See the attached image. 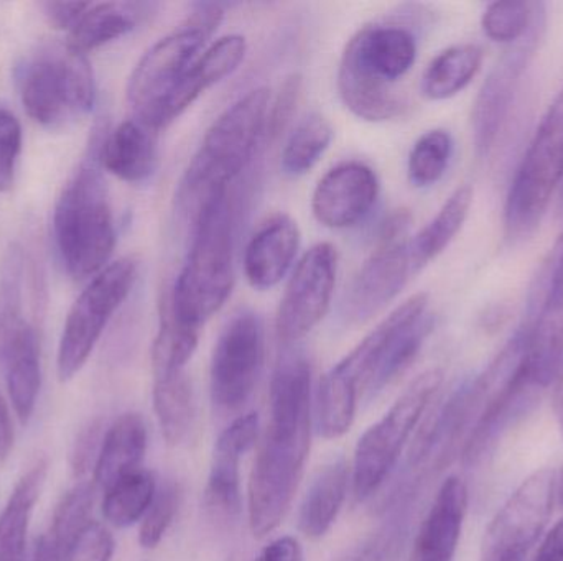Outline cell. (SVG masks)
<instances>
[{
	"instance_id": "10",
	"label": "cell",
	"mask_w": 563,
	"mask_h": 561,
	"mask_svg": "<svg viewBox=\"0 0 563 561\" xmlns=\"http://www.w3.org/2000/svg\"><path fill=\"white\" fill-rule=\"evenodd\" d=\"M139 276V260L128 256L109 263L92 277L69 308L56 355V374L69 382L88 362L114 313L131 295Z\"/></svg>"
},
{
	"instance_id": "2",
	"label": "cell",
	"mask_w": 563,
	"mask_h": 561,
	"mask_svg": "<svg viewBox=\"0 0 563 561\" xmlns=\"http://www.w3.org/2000/svg\"><path fill=\"white\" fill-rule=\"evenodd\" d=\"M191 221L190 250L164 306L180 325L201 332L233 292L238 227L233 187L211 197Z\"/></svg>"
},
{
	"instance_id": "37",
	"label": "cell",
	"mask_w": 563,
	"mask_h": 561,
	"mask_svg": "<svg viewBox=\"0 0 563 561\" xmlns=\"http://www.w3.org/2000/svg\"><path fill=\"white\" fill-rule=\"evenodd\" d=\"M538 2H493L482 16L485 35L503 45H515L531 29L538 13Z\"/></svg>"
},
{
	"instance_id": "14",
	"label": "cell",
	"mask_w": 563,
	"mask_h": 561,
	"mask_svg": "<svg viewBox=\"0 0 563 561\" xmlns=\"http://www.w3.org/2000/svg\"><path fill=\"white\" fill-rule=\"evenodd\" d=\"M532 295L525 326V369L532 385L544 389L558 379L563 364V234Z\"/></svg>"
},
{
	"instance_id": "7",
	"label": "cell",
	"mask_w": 563,
	"mask_h": 561,
	"mask_svg": "<svg viewBox=\"0 0 563 561\" xmlns=\"http://www.w3.org/2000/svg\"><path fill=\"white\" fill-rule=\"evenodd\" d=\"M15 76L26 114L43 127H66L95 108L91 61L68 40L36 45L16 66Z\"/></svg>"
},
{
	"instance_id": "23",
	"label": "cell",
	"mask_w": 563,
	"mask_h": 561,
	"mask_svg": "<svg viewBox=\"0 0 563 561\" xmlns=\"http://www.w3.org/2000/svg\"><path fill=\"white\" fill-rule=\"evenodd\" d=\"M147 451V427L134 412L121 415L102 437L95 464V484L104 493L122 478L142 470Z\"/></svg>"
},
{
	"instance_id": "15",
	"label": "cell",
	"mask_w": 563,
	"mask_h": 561,
	"mask_svg": "<svg viewBox=\"0 0 563 561\" xmlns=\"http://www.w3.org/2000/svg\"><path fill=\"white\" fill-rule=\"evenodd\" d=\"M336 272L338 254L330 243L310 247L298 260L277 310V336L284 345L300 341L327 316Z\"/></svg>"
},
{
	"instance_id": "30",
	"label": "cell",
	"mask_w": 563,
	"mask_h": 561,
	"mask_svg": "<svg viewBox=\"0 0 563 561\" xmlns=\"http://www.w3.org/2000/svg\"><path fill=\"white\" fill-rule=\"evenodd\" d=\"M435 326V318L426 310L413 313L394 333L380 355L379 362L366 385V397L373 399L409 369Z\"/></svg>"
},
{
	"instance_id": "24",
	"label": "cell",
	"mask_w": 563,
	"mask_h": 561,
	"mask_svg": "<svg viewBox=\"0 0 563 561\" xmlns=\"http://www.w3.org/2000/svg\"><path fill=\"white\" fill-rule=\"evenodd\" d=\"M96 486L76 484L65 494L53 513L48 530L36 540L32 561H69L86 527L92 523Z\"/></svg>"
},
{
	"instance_id": "12",
	"label": "cell",
	"mask_w": 563,
	"mask_h": 561,
	"mask_svg": "<svg viewBox=\"0 0 563 561\" xmlns=\"http://www.w3.org/2000/svg\"><path fill=\"white\" fill-rule=\"evenodd\" d=\"M545 7L539 3L529 32L509 45L486 76L472 111L473 142L479 158L488 157L505 128L526 69L544 38Z\"/></svg>"
},
{
	"instance_id": "49",
	"label": "cell",
	"mask_w": 563,
	"mask_h": 561,
	"mask_svg": "<svg viewBox=\"0 0 563 561\" xmlns=\"http://www.w3.org/2000/svg\"><path fill=\"white\" fill-rule=\"evenodd\" d=\"M561 197H562V206H563V184H562V188H561Z\"/></svg>"
},
{
	"instance_id": "20",
	"label": "cell",
	"mask_w": 563,
	"mask_h": 561,
	"mask_svg": "<svg viewBox=\"0 0 563 561\" xmlns=\"http://www.w3.org/2000/svg\"><path fill=\"white\" fill-rule=\"evenodd\" d=\"M300 249V229L287 214H276L261 224L244 250V273L257 290L279 285Z\"/></svg>"
},
{
	"instance_id": "11",
	"label": "cell",
	"mask_w": 563,
	"mask_h": 561,
	"mask_svg": "<svg viewBox=\"0 0 563 561\" xmlns=\"http://www.w3.org/2000/svg\"><path fill=\"white\" fill-rule=\"evenodd\" d=\"M558 473L542 468L526 478L496 513L483 537L479 561H526L551 523Z\"/></svg>"
},
{
	"instance_id": "3",
	"label": "cell",
	"mask_w": 563,
	"mask_h": 561,
	"mask_svg": "<svg viewBox=\"0 0 563 561\" xmlns=\"http://www.w3.org/2000/svg\"><path fill=\"white\" fill-rule=\"evenodd\" d=\"M271 89H253L238 99L211 124L181 177L177 204L194 220L201 206L220 191L233 187L257 147L264 142Z\"/></svg>"
},
{
	"instance_id": "35",
	"label": "cell",
	"mask_w": 563,
	"mask_h": 561,
	"mask_svg": "<svg viewBox=\"0 0 563 561\" xmlns=\"http://www.w3.org/2000/svg\"><path fill=\"white\" fill-rule=\"evenodd\" d=\"M333 141V127L321 114L301 119L285 141L280 155V170L285 177L307 175L323 157Z\"/></svg>"
},
{
	"instance_id": "29",
	"label": "cell",
	"mask_w": 563,
	"mask_h": 561,
	"mask_svg": "<svg viewBox=\"0 0 563 561\" xmlns=\"http://www.w3.org/2000/svg\"><path fill=\"white\" fill-rule=\"evenodd\" d=\"M417 493V481L399 487L389 506H386V519L341 561H396L409 536L410 516Z\"/></svg>"
},
{
	"instance_id": "34",
	"label": "cell",
	"mask_w": 563,
	"mask_h": 561,
	"mask_svg": "<svg viewBox=\"0 0 563 561\" xmlns=\"http://www.w3.org/2000/svg\"><path fill=\"white\" fill-rule=\"evenodd\" d=\"M157 480L151 471L139 470L104 491L102 516L118 529H128L144 519L157 493Z\"/></svg>"
},
{
	"instance_id": "28",
	"label": "cell",
	"mask_w": 563,
	"mask_h": 561,
	"mask_svg": "<svg viewBox=\"0 0 563 561\" xmlns=\"http://www.w3.org/2000/svg\"><path fill=\"white\" fill-rule=\"evenodd\" d=\"M45 478L46 463L40 461L13 487L0 514V561H25L30 523Z\"/></svg>"
},
{
	"instance_id": "47",
	"label": "cell",
	"mask_w": 563,
	"mask_h": 561,
	"mask_svg": "<svg viewBox=\"0 0 563 561\" xmlns=\"http://www.w3.org/2000/svg\"><path fill=\"white\" fill-rule=\"evenodd\" d=\"M555 382H558V384H555L554 411L563 440V364Z\"/></svg>"
},
{
	"instance_id": "27",
	"label": "cell",
	"mask_w": 563,
	"mask_h": 561,
	"mask_svg": "<svg viewBox=\"0 0 563 561\" xmlns=\"http://www.w3.org/2000/svg\"><path fill=\"white\" fill-rule=\"evenodd\" d=\"M154 411L165 441L172 447L184 444L197 415L195 392L187 369L154 371Z\"/></svg>"
},
{
	"instance_id": "21",
	"label": "cell",
	"mask_w": 563,
	"mask_h": 561,
	"mask_svg": "<svg viewBox=\"0 0 563 561\" xmlns=\"http://www.w3.org/2000/svg\"><path fill=\"white\" fill-rule=\"evenodd\" d=\"M468 509V490L460 478L450 476L440 487L420 526L413 561H453Z\"/></svg>"
},
{
	"instance_id": "32",
	"label": "cell",
	"mask_w": 563,
	"mask_h": 561,
	"mask_svg": "<svg viewBox=\"0 0 563 561\" xmlns=\"http://www.w3.org/2000/svg\"><path fill=\"white\" fill-rule=\"evenodd\" d=\"M483 65V49L473 43L450 46L435 56L423 71V96L430 101H445L462 92Z\"/></svg>"
},
{
	"instance_id": "18",
	"label": "cell",
	"mask_w": 563,
	"mask_h": 561,
	"mask_svg": "<svg viewBox=\"0 0 563 561\" xmlns=\"http://www.w3.org/2000/svg\"><path fill=\"white\" fill-rule=\"evenodd\" d=\"M0 364L20 424H29L42 388V362L36 329L23 310L0 312Z\"/></svg>"
},
{
	"instance_id": "22",
	"label": "cell",
	"mask_w": 563,
	"mask_h": 561,
	"mask_svg": "<svg viewBox=\"0 0 563 561\" xmlns=\"http://www.w3.org/2000/svg\"><path fill=\"white\" fill-rule=\"evenodd\" d=\"M96 152L102 170L125 183H144L157 168V132L128 119L102 138Z\"/></svg>"
},
{
	"instance_id": "19",
	"label": "cell",
	"mask_w": 563,
	"mask_h": 561,
	"mask_svg": "<svg viewBox=\"0 0 563 561\" xmlns=\"http://www.w3.org/2000/svg\"><path fill=\"white\" fill-rule=\"evenodd\" d=\"M260 437V415H241L214 445L205 503L214 516L233 519L241 510L240 464Z\"/></svg>"
},
{
	"instance_id": "8",
	"label": "cell",
	"mask_w": 563,
	"mask_h": 561,
	"mask_svg": "<svg viewBox=\"0 0 563 561\" xmlns=\"http://www.w3.org/2000/svg\"><path fill=\"white\" fill-rule=\"evenodd\" d=\"M563 184V88L542 117L509 188L505 237L516 244L538 231Z\"/></svg>"
},
{
	"instance_id": "9",
	"label": "cell",
	"mask_w": 563,
	"mask_h": 561,
	"mask_svg": "<svg viewBox=\"0 0 563 561\" xmlns=\"http://www.w3.org/2000/svg\"><path fill=\"white\" fill-rule=\"evenodd\" d=\"M442 382V369H429L417 375L384 417L360 438L353 461V493L357 503L369 500L383 486Z\"/></svg>"
},
{
	"instance_id": "16",
	"label": "cell",
	"mask_w": 563,
	"mask_h": 561,
	"mask_svg": "<svg viewBox=\"0 0 563 561\" xmlns=\"http://www.w3.org/2000/svg\"><path fill=\"white\" fill-rule=\"evenodd\" d=\"M412 273L409 240H377L376 249L351 282L344 316L354 325L369 322L397 299Z\"/></svg>"
},
{
	"instance_id": "45",
	"label": "cell",
	"mask_w": 563,
	"mask_h": 561,
	"mask_svg": "<svg viewBox=\"0 0 563 561\" xmlns=\"http://www.w3.org/2000/svg\"><path fill=\"white\" fill-rule=\"evenodd\" d=\"M532 561H563V517L545 534Z\"/></svg>"
},
{
	"instance_id": "43",
	"label": "cell",
	"mask_w": 563,
	"mask_h": 561,
	"mask_svg": "<svg viewBox=\"0 0 563 561\" xmlns=\"http://www.w3.org/2000/svg\"><path fill=\"white\" fill-rule=\"evenodd\" d=\"M89 5L91 3L88 2H46L43 3V12L49 25L71 32Z\"/></svg>"
},
{
	"instance_id": "5",
	"label": "cell",
	"mask_w": 563,
	"mask_h": 561,
	"mask_svg": "<svg viewBox=\"0 0 563 561\" xmlns=\"http://www.w3.org/2000/svg\"><path fill=\"white\" fill-rule=\"evenodd\" d=\"M53 237L59 260L71 279L96 277L111 263L118 236L96 147L66 181L56 201Z\"/></svg>"
},
{
	"instance_id": "31",
	"label": "cell",
	"mask_w": 563,
	"mask_h": 561,
	"mask_svg": "<svg viewBox=\"0 0 563 561\" xmlns=\"http://www.w3.org/2000/svg\"><path fill=\"white\" fill-rule=\"evenodd\" d=\"M473 204V188L470 184L456 188L440 207L433 220L409 240V257L412 273L435 260L462 231Z\"/></svg>"
},
{
	"instance_id": "36",
	"label": "cell",
	"mask_w": 563,
	"mask_h": 561,
	"mask_svg": "<svg viewBox=\"0 0 563 561\" xmlns=\"http://www.w3.org/2000/svg\"><path fill=\"white\" fill-rule=\"evenodd\" d=\"M453 154V138L443 128H433L417 138L407 160V175L417 188L435 184L445 175Z\"/></svg>"
},
{
	"instance_id": "42",
	"label": "cell",
	"mask_w": 563,
	"mask_h": 561,
	"mask_svg": "<svg viewBox=\"0 0 563 561\" xmlns=\"http://www.w3.org/2000/svg\"><path fill=\"white\" fill-rule=\"evenodd\" d=\"M101 444V424L95 422V424L86 427L82 434L79 435L78 440H76L71 457L75 474L81 476V474L88 473L89 470H95Z\"/></svg>"
},
{
	"instance_id": "4",
	"label": "cell",
	"mask_w": 563,
	"mask_h": 561,
	"mask_svg": "<svg viewBox=\"0 0 563 561\" xmlns=\"http://www.w3.org/2000/svg\"><path fill=\"white\" fill-rule=\"evenodd\" d=\"M416 59L417 40L410 30L399 25L364 26L341 55L336 75L341 101L363 121L397 117L404 101L393 86L410 71Z\"/></svg>"
},
{
	"instance_id": "40",
	"label": "cell",
	"mask_w": 563,
	"mask_h": 561,
	"mask_svg": "<svg viewBox=\"0 0 563 561\" xmlns=\"http://www.w3.org/2000/svg\"><path fill=\"white\" fill-rule=\"evenodd\" d=\"M20 152H22V125L12 111L0 108V193L12 188Z\"/></svg>"
},
{
	"instance_id": "48",
	"label": "cell",
	"mask_w": 563,
	"mask_h": 561,
	"mask_svg": "<svg viewBox=\"0 0 563 561\" xmlns=\"http://www.w3.org/2000/svg\"><path fill=\"white\" fill-rule=\"evenodd\" d=\"M555 503L563 510V468L559 473L558 481H555Z\"/></svg>"
},
{
	"instance_id": "44",
	"label": "cell",
	"mask_w": 563,
	"mask_h": 561,
	"mask_svg": "<svg viewBox=\"0 0 563 561\" xmlns=\"http://www.w3.org/2000/svg\"><path fill=\"white\" fill-rule=\"evenodd\" d=\"M254 561H303V549L294 537H280L271 542Z\"/></svg>"
},
{
	"instance_id": "39",
	"label": "cell",
	"mask_w": 563,
	"mask_h": 561,
	"mask_svg": "<svg viewBox=\"0 0 563 561\" xmlns=\"http://www.w3.org/2000/svg\"><path fill=\"white\" fill-rule=\"evenodd\" d=\"M301 94V78L298 75L288 76L282 82L279 91L271 98L267 109L266 132L264 141L274 142L280 137L282 132L287 128L297 111L298 101Z\"/></svg>"
},
{
	"instance_id": "33",
	"label": "cell",
	"mask_w": 563,
	"mask_h": 561,
	"mask_svg": "<svg viewBox=\"0 0 563 561\" xmlns=\"http://www.w3.org/2000/svg\"><path fill=\"white\" fill-rule=\"evenodd\" d=\"M144 7L142 3H91L69 32L68 42L82 53L114 42L135 29L144 15Z\"/></svg>"
},
{
	"instance_id": "41",
	"label": "cell",
	"mask_w": 563,
	"mask_h": 561,
	"mask_svg": "<svg viewBox=\"0 0 563 561\" xmlns=\"http://www.w3.org/2000/svg\"><path fill=\"white\" fill-rule=\"evenodd\" d=\"M115 540L108 527L92 520L79 537L69 561H111Z\"/></svg>"
},
{
	"instance_id": "13",
	"label": "cell",
	"mask_w": 563,
	"mask_h": 561,
	"mask_svg": "<svg viewBox=\"0 0 563 561\" xmlns=\"http://www.w3.org/2000/svg\"><path fill=\"white\" fill-rule=\"evenodd\" d=\"M264 364V328L260 316L250 310L236 313L228 322L214 345L211 358V399L220 411L244 407Z\"/></svg>"
},
{
	"instance_id": "6",
	"label": "cell",
	"mask_w": 563,
	"mask_h": 561,
	"mask_svg": "<svg viewBox=\"0 0 563 561\" xmlns=\"http://www.w3.org/2000/svg\"><path fill=\"white\" fill-rule=\"evenodd\" d=\"M217 3H198L174 32L142 55L128 82L134 119L158 132L174 122L172 104L194 63L223 20Z\"/></svg>"
},
{
	"instance_id": "26",
	"label": "cell",
	"mask_w": 563,
	"mask_h": 561,
	"mask_svg": "<svg viewBox=\"0 0 563 561\" xmlns=\"http://www.w3.org/2000/svg\"><path fill=\"white\" fill-rule=\"evenodd\" d=\"M347 464L343 457L331 458L310 481L301 501L298 526L308 539H321L333 526L346 500Z\"/></svg>"
},
{
	"instance_id": "46",
	"label": "cell",
	"mask_w": 563,
	"mask_h": 561,
	"mask_svg": "<svg viewBox=\"0 0 563 561\" xmlns=\"http://www.w3.org/2000/svg\"><path fill=\"white\" fill-rule=\"evenodd\" d=\"M13 425L10 418L9 405L0 394V460L9 457L13 448Z\"/></svg>"
},
{
	"instance_id": "17",
	"label": "cell",
	"mask_w": 563,
	"mask_h": 561,
	"mask_svg": "<svg viewBox=\"0 0 563 561\" xmlns=\"http://www.w3.org/2000/svg\"><path fill=\"white\" fill-rule=\"evenodd\" d=\"M379 197L376 171L361 161H344L320 178L311 211L321 226L347 229L363 223Z\"/></svg>"
},
{
	"instance_id": "1",
	"label": "cell",
	"mask_w": 563,
	"mask_h": 561,
	"mask_svg": "<svg viewBox=\"0 0 563 561\" xmlns=\"http://www.w3.org/2000/svg\"><path fill=\"white\" fill-rule=\"evenodd\" d=\"M311 366L285 352L269 389V424L251 473L247 510L257 539L273 534L290 509L311 447Z\"/></svg>"
},
{
	"instance_id": "38",
	"label": "cell",
	"mask_w": 563,
	"mask_h": 561,
	"mask_svg": "<svg viewBox=\"0 0 563 561\" xmlns=\"http://www.w3.org/2000/svg\"><path fill=\"white\" fill-rule=\"evenodd\" d=\"M180 506V487L174 481H165L157 486L154 501L141 520L139 530V543L144 549H155L164 540L165 534L174 524L175 516Z\"/></svg>"
},
{
	"instance_id": "25",
	"label": "cell",
	"mask_w": 563,
	"mask_h": 561,
	"mask_svg": "<svg viewBox=\"0 0 563 561\" xmlns=\"http://www.w3.org/2000/svg\"><path fill=\"white\" fill-rule=\"evenodd\" d=\"M247 55V42L243 35L221 36L203 49L181 82L174 104L172 117L178 119L207 89L233 75Z\"/></svg>"
}]
</instances>
